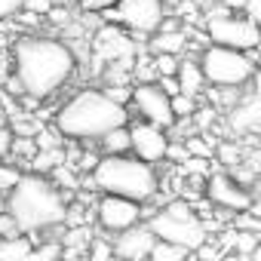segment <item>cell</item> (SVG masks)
<instances>
[{"instance_id":"cell-24","label":"cell","mask_w":261,"mask_h":261,"mask_svg":"<svg viewBox=\"0 0 261 261\" xmlns=\"http://www.w3.org/2000/svg\"><path fill=\"white\" fill-rule=\"evenodd\" d=\"M258 212H233V227L237 230H249V233H258V221H255Z\"/></svg>"},{"instance_id":"cell-12","label":"cell","mask_w":261,"mask_h":261,"mask_svg":"<svg viewBox=\"0 0 261 261\" xmlns=\"http://www.w3.org/2000/svg\"><path fill=\"white\" fill-rule=\"evenodd\" d=\"M163 19H166L163 0H126V4H117V22L142 34H154Z\"/></svg>"},{"instance_id":"cell-21","label":"cell","mask_w":261,"mask_h":261,"mask_svg":"<svg viewBox=\"0 0 261 261\" xmlns=\"http://www.w3.org/2000/svg\"><path fill=\"white\" fill-rule=\"evenodd\" d=\"M19 178H22V169H16L10 163H0V197H7L19 185Z\"/></svg>"},{"instance_id":"cell-10","label":"cell","mask_w":261,"mask_h":261,"mask_svg":"<svg viewBox=\"0 0 261 261\" xmlns=\"http://www.w3.org/2000/svg\"><path fill=\"white\" fill-rule=\"evenodd\" d=\"M95 218H98L101 230H108V233H123V230H129V227L142 224L145 209H142V203L101 194V200H98V206H95Z\"/></svg>"},{"instance_id":"cell-8","label":"cell","mask_w":261,"mask_h":261,"mask_svg":"<svg viewBox=\"0 0 261 261\" xmlns=\"http://www.w3.org/2000/svg\"><path fill=\"white\" fill-rule=\"evenodd\" d=\"M203 194L209 203H215L218 209H227V212H255V197L252 191L237 181L230 172H209L206 181H203Z\"/></svg>"},{"instance_id":"cell-6","label":"cell","mask_w":261,"mask_h":261,"mask_svg":"<svg viewBox=\"0 0 261 261\" xmlns=\"http://www.w3.org/2000/svg\"><path fill=\"white\" fill-rule=\"evenodd\" d=\"M145 224H148V230L154 233L157 243H169V246H178L185 252H197L209 240V227L197 215L178 218V215H169V212L160 209V212H151Z\"/></svg>"},{"instance_id":"cell-25","label":"cell","mask_w":261,"mask_h":261,"mask_svg":"<svg viewBox=\"0 0 261 261\" xmlns=\"http://www.w3.org/2000/svg\"><path fill=\"white\" fill-rule=\"evenodd\" d=\"M56 7V0H22V10L31 16H46Z\"/></svg>"},{"instance_id":"cell-23","label":"cell","mask_w":261,"mask_h":261,"mask_svg":"<svg viewBox=\"0 0 261 261\" xmlns=\"http://www.w3.org/2000/svg\"><path fill=\"white\" fill-rule=\"evenodd\" d=\"M233 249L243 252V255H255V249H258V233L237 230V233H233Z\"/></svg>"},{"instance_id":"cell-7","label":"cell","mask_w":261,"mask_h":261,"mask_svg":"<svg viewBox=\"0 0 261 261\" xmlns=\"http://www.w3.org/2000/svg\"><path fill=\"white\" fill-rule=\"evenodd\" d=\"M206 40L215 43V46H227V49H237V53H252L258 46V25L249 22V19H240L233 16L230 10H215L209 13L206 19Z\"/></svg>"},{"instance_id":"cell-34","label":"cell","mask_w":261,"mask_h":261,"mask_svg":"<svg viewBox=\"0 0 261 261\" xmlns=\"http://www.w3.org/2000/svg\"><path fill=\"white\" fill-rule=\"evenodd\" d=\"M246 0H224V10H243Z\"/></svg>"},{"instance_id":"cell-30","label":"cell","mask_w":261,"mask_h":261,"mask_svg":"<svg viewBox=\"0 0 261 261\" xmlns=\"http://www.w3.org/2000/svg\"><path fill=\"white\" fill-rule=\"evenodd\" d=\"M77 4H80L83 10H95V13H101V10H111L117 0H77Z\"/></svg>"},{"instance_id":"cell-16","label":"cell","mask_w":261,"mask_h":261,"mask_svg":"<svg viewBox=\"0 0 261 261\" xmlns=\"http://www.w3.org/2000/svg\"><path fill=\"white\" fill-rule=\"evenodd\" d=\"M185 43H188V31H154V40H151V49H154V56H160V53H166V56H178L181 49H185Z\"/></svg>"},{"instance_id":"cell-35","label":"cell","mask_w":261,"mask_h":261,"mask_svg":"<svg viewBox=\"0 0 261 261\" xmlns=\"http://www.w3.org/2000/svg\"><path fill=\"white\" fill-rule=\"evenodd\" d=\"M62 261H65V258H62ZM68 261H80V258H68Z\"/></svg>"},{"instance_id":"cell-18","label":"cell","mask_w":261,"mask_h":261,"mask_svg":"<svg viewBox=\"0 0 261 261\" xmlns=\"http://www.w3.org/2000/svg\"><path fill=\"white\" fill-rule=\"evenodd\" d=\"M98 142H101L105 157H120V154H129V129H126V126H117V129H111V133H105Z\"/></svg>"},{"instance_id":"cell-11","label":"cell","mask_w":261,"mask_h":261,"mask_svg":"<svg viewBox=\"0 0 261 261\" xmlns=\"http://www.w3.org/2000/svg\"><path fill=\"white\" fill-rule=\"evenodd\" d=\"M129 129V151H133L142 163H160L166 160V151H169V136H166V129H157L145 120L133 123V126H126Z\"/></svg>"},{"instance_id":"cell-15","label":"cell","mask_w":261,"mask_h":261,"mask_svg":"<svg viewBox=\"0 0 261 261\" xmlns=\"http://www.w3.org/2000/svg\"><path fill=\"white\" fill-rule=\"evenodd\" d=\"M175 83H178V92H181V95H191V98L203 95V89H206V80H203V74H200V65H197L194 59H188V62H178Z\"/></svg>"},{"instance_id":"cell-29","label":"cell","mask_w":261,"mask_h":261,"mask_svg":"<svg viewBox=\"0 0 261 261\" xmlns=\"http://www.w3.org/2000/svg\"><path fill=\"white\" fill-rule=\"evenodd\" d=\"M22 13V0H0V19H13Z\"/></svg>"},{"instance_id":"cell-17","label":"cell","mask_w":261,"mask_h":261,"mask_svg":"<svg viewBox=\"0 0 261 261\" xmlns=\"http://www.w3.org/2000/svg\"><path fill=\"white\" fill-rule=\"evenodd\" d=\"M31 249H34V243L25 233L10 237V240H0V261H25L31 255Z\"/></svg>"},{"instance_id":"cell-1","label":"cell","mask_w":261,"mask_h":261,"mask_svg":"<svg viewBox=\"0 0 261 261\" xmlns=\"http://www.w3.org/2000/svg\"><path fill=\"white\" fill-rule=\"evenodd\" d=\"M77 59L68 43L56 37L28 34L13 43V77L28 98H49L56 95L74 74Z\"/></svg>"},{"instance_id":"cell-14","label":"cell","mask_w":261,"mask_h":261,"mask_svg":"<svg viewBox=\"0 0 261 261\" xmlns=\"http://www.w3.org/2000/svg\"><path fill=\"white\" fill-rule=\"evenodd\" d=\"M261 123V101L255 92L240 95L230 108H227V129L237 136H252Z\"/></svg>"},{"instance_id":"cell-5","label":"cell","mask_w":261,"mask_h":261,"mask_svg":"<svg viewBox=\"0 0 261 261\" xmlns=\"http://www.w3.org/2000/svg\"><path fill=\"white\" fill-rule=\"evenodd\" d=\"M197 65L206 83L224 86V89H240L255 77V59L249 53H237V49L215 46V43H209L200 53Z\"/></svg>"},{"instance_id":"cell-2","label":"cell","mask_w":261,"mask_h":261,"mask_svg":"<svg viewBox=\"0 0 261 261\" xmlns=\"http://www.w3.org/2000/svg\"><path fill=\"white\" fill-rule=\"evenodd\" d=\"M129 123V108L111 101L101 89H80L77 95H71L59 114H56V133L65 139H77L83 145L101 139L105 133L117 126Z\"/></svg>"},{"instance_id":"cell-3","label":"cell","mask_w":261,"mask_h":261,"mask_svg":"<svg viewBox=\"0 0 261 261\" xmlns=\"http://www.w3.org/2000/svg\"><path fill=\"white\" fill-rule=\"evenodd\" d=\"M4 212L16 221L22 233H37V230L65 224L68 206L49 178L31 172V175H22L19 185L4 197Z\"/></svg>"},{"instance_id":"cell-9","label":"cell","mask_w":261,"mask_h":261,"mask_svg":"<svg viewBox=\"0 0 261 261\" xmlns=\"http://www.w3.org/2000/svg\"><path fill=\"white\" fill-rule=\"evenodd\" d=\"M129 101H133V108L142 114L145 123H151L157 129H166V133L175 126V117H172V108H169V95L157 83H139L133 92H129Z\"/></svg>"},{"instance_id":"cell-20","label":"cell","mask_w":261,"mask_h":261,"mask_svg":"<svg viewBox=\"0 0 261 261\" xmlns=\"http://www.w3.org/2000/svg\"><path fill=\"white\" fill-rule=\"evenodd\" d=\"M169 108H172V117L175 120H191L194 117V111H197V98H191V95H172L169 98Z\"/></svg>"},{"instance_id":"cell-26","label":"cell","mask_w":261,"mask_h":261,"mask_svg":"<svg viewBox=\"0 0 261 261\" xmlns=\"http://www.w3.org/2000/svg\"><path fill=\"white\" fill-rule=\"evenodd\" d=\"M13 139H16V133H13L10 126H4V123H0V160L13 154Z\"/></svg>"},{"instance_id":"cell-19","label":"cell","mask_w":261,"mask_h":261,"mask_svg":"<svg viewBox=\"0 0 261 261\" xmlns=\"http://www.w3.org/2000/svg\"><path fill=\"white\" fill-rule=\"evenodd\" d=\"M148 261H188V252L178 246H169V243H154Z\"/></svg>"},{"instance_id":"cell-28","label":"cell","mask_w":261,"mask_h":261,"mask_svg":"<svg viewBox=\"0 0 261 261\" xmlns=\"http://www.w3.org/2000/svg\"><path fill=\"white\" fill-rule=\"evenodd\" d=\"M218 157H221L224 166H233V163H240V148H233L230 142H224V145L218 148Z\"/></svg>"},{"instance_id":"cell-31","label":"cell","mask_w":261,"mask_h":261,"mask_svg":"<svg viewBox=\"0 0 261 261\" xmlns=\"http://www.w3.org/2000/svg\"><path fill=\"white\" fill-rule=\"evenodd\" d=\"M111 258H114L111 246H105V243H95V246H92V255H89V261H111Z\"/></svg>"},{"instance_id":"cell-27","label":"cell","mask_w":261,"mask_h":261,"mask_svg":"<svg viewBox=\"0 0 261 261\" xmlns=\"http://www.w3.org/2000/svg\"><path fill=\"white\" fill-rule=\"evenodd\" d=\"M22 230L16 227V221L7 215V212H0V240H10V237H19Z\"/></svg>"},{"instance_id":"cell-22","label":"cell","mask_w":261,"mask_h":261,"mask_svg":"<svg viewBox=\"0 0 261 261\" xmlns=\"http://www.w3.org/2000/svg\"><path fill=\"white\" fill-rule=\"evenodd\" d=\"M175 71H178V56H166V53L154 56V74L157 77H175Z\"/></svg>"},{"instance_id":"cell-32","label":"cell","mask_w":261,"mask_h":261,"mask_svg":"<svg viewBox=\"0 0 261 261\" xmlns=\"http://www.w3.org/2000/svg\"><path fill=\"white\" fill-rule=\"evenodd\" d=\"M243 10H246V19L258 25V19H261V0H246Z\"/></svg>"},{"instance_id":"cell-4","label":"cell","mask_w":261,"mask_h":261,"mask_svg":"<svg viewBox=\"0 0 261 261\" xmlns=\"http://www.w3.org/2000/svg\"><path fill=\"white\" fill-rule=\"evenodd\" d=\"M92 185L101 194L111 197H123L133 203H148L157 197L160 191V175L151 163H142L139 157H98V163L92 166Z\"/></svg>"},{"instance_id":"cell-33","label":"cell","mask_w":261,"mask_h":261,"mask_svg":"<svg viewBox=\"0 0 261 261\" xmlns=\"http://www.w3.org/2000/svg\"><path fill=\"white\" fill-rule=\"evenodd\" d=\"M157 86L172 98V95H178V83H175V77H157Z\"/></svg>"},{"instance_id":"cell-13","label":"cell","mask_w":261,"mask_h":261,"mask_svg":"<svg viewBox=\"0 0 261 261\" xmlns=\"http://www.w3.org/2000/svg\"><path fill=\"white\" fill-rule=\"evenodd\" d=\"M154 233L148 230V224L142 221V224H136V227H129V230H123V233H117V240H114V246H111V252L120 258V261H148V255H151V249H154Z\"/></svg>"}]
</instances>
